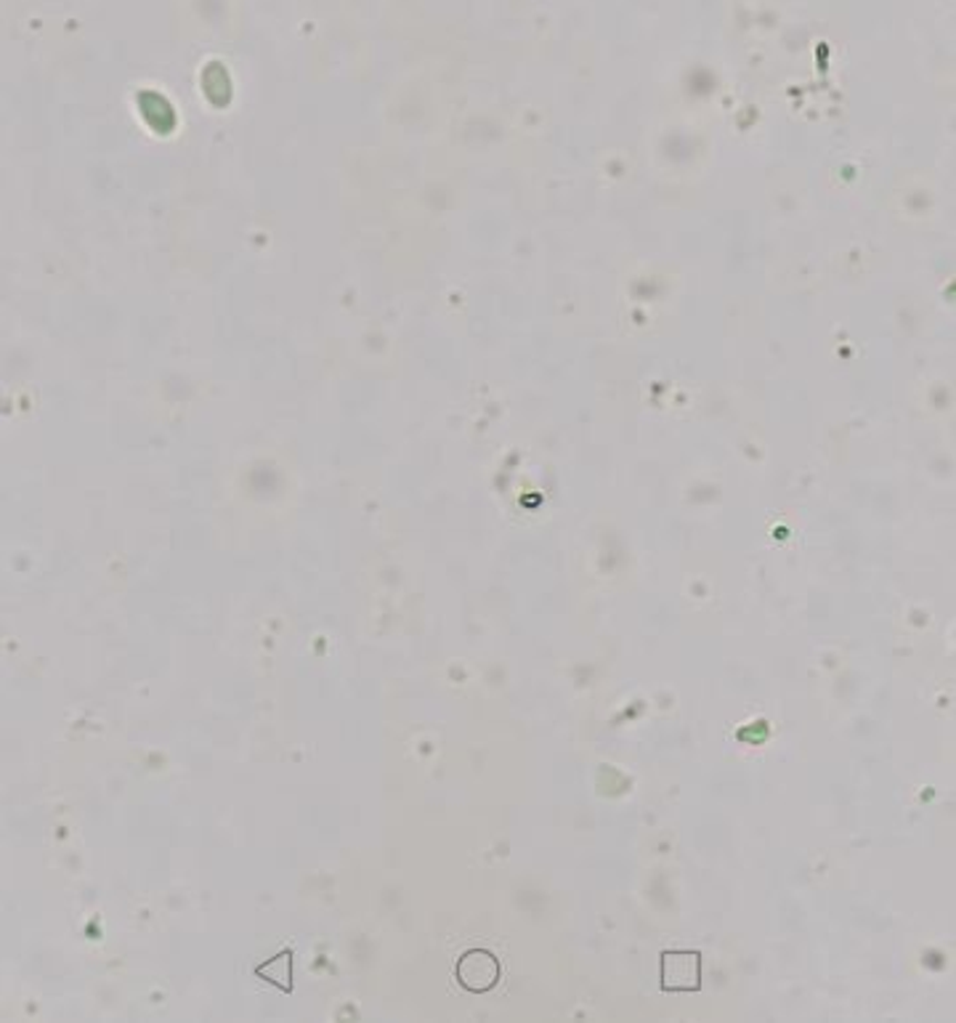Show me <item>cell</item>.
Returning a JSON list of instances; mask_svg holds the SVG:
<instances>
[{
	"label": "cell",
	"mask_w": 956,
	"mask_h": 1023,
	"mask_svg": "<svg viewBox=\"0 0 956 1023\" xmlns=\"http://www.w3.org/2000/svg\"><path fill=\"white\" fill-rule=\"evenodd\" d=\"M458 981L460 987H465L468 992L481 994L490 992V989L497 987L500 981V962L497 957L492 952H484V949H471L458 960Z\"/></svg>",
	"instance_id": "obj_1"
},
{
	"label": "cell",
	"mask_w": 956,
	"mask_h": 1023,
	"mask_svg": "<svg viewBox=\"0 0 956 1023\" xmlns=\"http://www.w3.org/2000/svg\"><path fill=\"white\" fill-rule=\"evenodd\" d=\"M702 987V960L696 952L662 954V989L664 992H696Z\"/></svg>",
	"instance_id": "obj_2"
}]
</instances>
